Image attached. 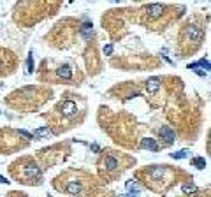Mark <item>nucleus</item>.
Here are the masks:
<instances>
[{
  "label": "nucleus",
  "mask_w": 211,
  "mask_h": 197,
  "mask_svg": "<svg viewBox=\"0 0 211 197\" xmlns=\"http://www.w3.org/2000/svg\"><path fill=\"white\" fill-rule=\"evenodd\" d=\"M63 97V95H62ZM86 116V102L85 98L77 93H67L53 108L50 114H46L48 120V129L51 134L58 136L63 134L67 130L74 129V127L81 125Z\"/></svg>",
  "instance_id": "f257e3e1"
},
{
  "label": "nucleus",
  "mask_w": 211,
  "mask_h": 197,
  "mask_svg": "<svg viewBox=\"0 0 211 197\" xmlns=\"http://www.w3.org/2000/svg\"><path fill=\"white\" fill-rule=\"evenodd\" d=\"M53 187L56 192L71 194V195H76V197L77 195L93 197L99 192L97 178L83 169H67L60 173L53 179Z\"/></svg>",
  "instance_id": "f03ea898"
},
{
  "label": "nucleus",
  "mask_w": 211,
  "mask_h": 197,
  "mask_svg": "<svg viewBox=\"0 0 211 197\" xmlns=\"http://www.w3.org/2000/svg\"><path fill=\"white\" fill-rule=\"evenodd\" d=\"M50 97L51 88L44 85H32L14 90L13 93L5 97V104L11 109H16L21 113H35L40 106H44L48 102Z\"/></svg>",
  "instance_id": "7ed1b4c3"
},
{
  "label": "nucleus",
  "mask_w": 211,
  "mask_h": 197,
  "mask_svg": "<svg viewBox=\"0 0 211 197\" xmlns=\"http://www.w3.org/2000/svg\"><path fill=\"white\" fill-rule=\"evenodd\" d=\"M135 166V158L127 155V153L116 152V150H102L97 160V174L99 179L104 183H111L118 179L127 169Z\"/></svg>",
  "instance_id": "20e7f679"
},
{
  "label": "nucleus",
  "mask_w": 211,
  "mask_h": 197,
  "mask_svg": "<svg viewBox=\"0 0 211 197\" xmlns=\"http://www.w3.org/2000/svg\"><path fill=\"white\" fill-rule=\"evenodd\" d=\"M178 174L183 173L180 169H172L171 166H146L144 169L135 171V178L151 192H166L176 183Z\"/></svg>",
  "instance_id": "39448f33"
},
{
  "label": "nucleus",
  "mask_w": 211,
  "mask_h": 197,
  "mask_svg": "<svg viewBox=\"0 0 211 197\" xmlns=\"http://www.w3.org/2000/svg\"><path fill=\"white\" fill-rule=\"evenodd\" d=\"M9 174L14 181L19 185H28V187H39L42 185V167L39 166L37 158L34 157H19L9 166Z\"/></svg>",
  "instance_id": "423d86ee"
},
{
  "label": "nucleus",
  "mask_w": 211,
  "mask_h": 197,
  "mask_svg": "<svg viewBox=\"0 0 211 197\" xmlns=\"http://www.w3.org/2000/svg\"><path fill=\"white\" fill-rule=\"evenodd\" d=\"M204 30L195 23H187L180 30V39H178V49H180L181 56H188L195 53L204 42Z\"/></svg>",
  "instance_id": "0eeeda50"
},
{
  "label": "nucleus",
  "mask_w": 211,
  "mask_h": 197,
  "mask_svg": "<svg viewBox=\"0 0 211 197\" xmlns=\"http://www.w3.org/2000/svg\"><path fill=\"white\" fill-rule=\"evenodd\" d=\"M32 139V134L27 130H16V129H0V153L7 155V153L19 152L23 148H27Z\"/></svg>",
  "instance_id": "6e6552de"
},
{
  "label": "nucleus",
  "mask_w": 211,
  "mask_h": 197,
  "mask_svg": "<svg viewBox=\"0 0 211 197\" xmlns=\"http://www.w3.org/2000/svg\"><path fill=\"white\" fill-rule=\"evenodd\" d=\"M18 69V56L14 51L0 46V77H7L14 74Z\"/></svg>",
  "instance_id": "1a4fd4ad"
},
{
  "label": "nucleus",
  "mask_w": 211,
  "mask_h": 197,
  "mask_svg": "<svg viewBox=\"0 0 211 197\" xmlns=\"http://www.w3.org/2000/svg\"><path fill=\"white\" fill-rule=\"evenodd\" d=\"M167 9L169 5L167 4H150V5H144L143 7V25L146 28L155 23L157 19H160L162 16H167Z\"/></svg>",
  "instance_id": "9d476101"
},
{
  "label": "nucleus",
  "mask_w": 211,
  "mask_h": 197,
  "mask_svg": "<svg viewBox=\"0 0 211 197\" xmlns=\"http://www.w3.org/2000/svg\"><path fill=\"white\" fill-rule=\"evenodd\" d=\"M55 81H72V67L69 63H60L58 67L55 69Z\"/></svg>",
  "instance_id": "9b49d317"
},
{
  "label": "nucleus",
  "mask_w": 211,
  "mask_h": 197,
  "mask_svg": "<svg viewBox=\"0 0 211 197\" xmlns=\"http://www.w3.org/2000/svg\"><path fill=\"white\" fill-rule=\"evenodd\" d=\"M160 90V77H151V79L146 81V93L148 97H153Z\"/></svg>",
  "instance_id": "f8f14e48"
},
{
  "label": "nucleus",
  "mask_w": 211,
  "mask_h": 197,
  "mask_svg": "<svg viewBox=\"0 0 211 197\" xmlns=\"http://www.w3.org/2000/svg\"><path fill=\"white\" fill-rule=\"evenodd\" d=\"M158 136H160V139H166V144H171L172 141H174V132H172L169 127H162V129H158Z\"/></svg>",
  "instance_id": "ddd939ff"
},
{
  "label": "nucleus",
  "mask_w": 211,
  "mask_h": 197,
  "mask_svg": "<svg viewBox=\"0 0 211 197\" xmlns=\"http://www.w3.org/2000/svg\"><path fill=\"white\" fill-rule=\"evenodd\" d=\"M141 148H146V150H151V152H158L160 150V146L157 144V139H151V137L141 139Z\"/></svg>",
  "instance_id": "4468645a"
},
{
  "label": "nucleus",
  "mask_w": 211,
  "mask_h": 197,
  "mask_svg": "<svg viewBox=\"0 0 211 197\" xmlns=\"http://www.w3.org/2000/svg\"><path fill=\"white\" fill-rule=\"evenodd\" d=\"M50 129L48 127H40V129L34 130V134H32V137H44V136H50Z\"/></svg>",
  "instance_id": "2eb2a0df"
},
{
  "label": "nucleus",
  "mask_w": 211,
  "mask_h": 197,
  "mask_svg": "<svg viewBox=\"0 0 211 197\" xmlns=\"http://www.w3.org/2000/svg\"><path fill=\"white\" fill-rule=\"evenodd\" d=\"M192 166L197 167V169H204L206 167V160L202 157H195V158H192Z\"/></svg>",
  "instance_id": "dca6fc26"
},
{
  "label": "nucleus",
  "mask_w": 211,
  "mask_h": 197,
  "mask_svg": "<svg viewBox=\"0 0 211 197\" xmlns=\"http://www.w3.org/2000/svg\"><path fill=\"white\" fill-rule=\"evenodd\" d=\"M181 190H183L185 194H193V192H197V187H195L193 183H190V181H187V183H183Z\"/></svg>",
  "instance_id": "f3484780"
},
{
  "label": "nucleus",
  "mask_w": 211,
  "mask_h": 197,
  "mask_svg": "<svg viewBox=\"0 0 211 197\" xmlns=\"http://www.w3.org/2000/svg\"><path fill=\"white\" fill-rule=\"evenodd\" d=\"M79 32L85 37H90L92 35V23H83V25H81V28H79Z\"/></svg>",
  "instance_id": "a211bd4d"
},
{
  "label": "nucleus",
  "mask_w": 211,
  "mask_h": 197,
  "mask_svg": "<svg viewBox=\"0 0 211 197\" xmlns=\"http://www.w3.org/2000/svg\"><path fill=\"white\" fill-rule=\"evenodd\" d=\"M127 190H130V192H139V187H137V183H135L134 179H129L127 181Z\"/></svg>",
  "instance_id": "6ab92c4d"
},
{
  "label": "nucleus",
  "mask_w": 211,
  "mask_h": 197,
  "mask_svg": "<svg viewBox=\"0 0 211 197\" xmlns=\"http://www.w3.org/2000/svg\"><path fill=\"white\" fill-rule=\"evenodd\" d=\"M187 155H188V152H187V150H181V152H178V153H171L172 158H185Z\"/></svg>",
  "instance_id": "aec40b11"
},
{
  "label": "nucleus",
  "mask_w": 211,
  "mask_h": 197,
  "mask_svg": "<svg viewBox=\"0 0 211 197\" xmlns=\"http://www.w3.org/2000/svg\"><path fill=\"white\" fill-rule=\"evenodd\" d=\"M104 53L111 55V53H113V46H106V48H104Z\"/></svg>",
  "instance_id": "412c9836"
},
{
  "label": "nucleus",
  "mask_w": 211,
  "mask_h": 197,
  "mask_svg": "<svg viewBox=\"0 0 211 197\" xmlns=\"http://www.w3.org/2000/svg\"><path fill=\"white\" fill-rule=\"evenodd\" d=\"M0 183H11L7 178H4V176H0Z\"/></svg>",
  "instance_id": "4be33fe9"
}]
</instances>
